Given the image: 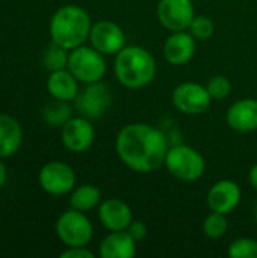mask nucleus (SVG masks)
<instances>
[{"label":"nucleus","mask_w":257,"mask_h":258,"mask_svg":"<svg viewBox=\"0 0 257 258\" xmlns=\"http://www.w3.org/2000/svg\"><path fill=\"white\" fill-rule=\"evenodd\" d=\"M168 141L162 130L147 122L124 125L115 139V150L120 160L132 171L150 174L165 163Z\"/></svg>","instance_id":"f257e3e1"},{"label":"nucleus","mask_w":257,"mask_h":258,"mask_svg":"<svg viewBox=\"0 0 257 258\" xmlns=\"http://www.w3.org/2000/svg\"><path fill=\"white\" fill-rule=\"evenodd\" d=\"M114 73L124 88L141 89L155 79L156 60L147 48L126 45L115 54Z\"/></svg>","instance_id":"f03ea898"},{"label":"nucleus","mask_w":257,"mask_h":258,"mask_svg":"<svg viewBox=\"0 0 257 258\" xmlns=\"http://www.w3.org/2000/svg\"><path fill=\"white\" fill-rule=\"evenodd\" d=\"M89 14L76 5H65L59 8L50 18V38L67 50L83 45L91 33Z\"/></svg>","instance_id":"7ed1b4c3"},{"label":"nucleus","mask_w":257,"mask_h":258,"mask_svg":"<svg viewBox=\"0 0 257 258\" xmlns=\"http://www.w3.org/2000/svg\"><path fill=\"white\" fill-rule=\"evenodd\" d=\"M164 166L167 171L180 181H197L206 171V162L203 156L189 145H174L168 148Z\"/></svg>","instance_id":"20e7f679"},{"label":"nucleus","mask_w":257,"mask_h":258,"mask_svg":"<svg viewBox=\"0 0 257 258\" xmlns=\"http://www.w3.org/2000/svg\"><path fill=\"white\" fill-rule=\"evenodd\" d=\"M67 68L80 83L86 85L100 82L106 74L105 54L95 50L92 45H79L71 50Z\"/></svg>","instance_id":"39448f33"},{"label":"nucleus","mask_w":257,"mask_h":258,"mask_svg":"<svg viewBox=\"0 0 257 258\" xmlns=\"http://www.w3.org/2000/svg\"><path fill=\"white\" fill-rule=\"evenodd\" d=\"M56 234L65 246H86L94 234V228L85 212L70 209L56 221Z\"/></svg>","instance_id":"423d86ee"},{"label":"nucleus","mask_w":257,"mask_h":258,"mask_svg":"<svg viewBox=\"0 0 257 258\" xmlns=\"http://www.w3.org/2000/svg\"><path fill=\"white\" fill-rule=\"evenodd\" d=\"M112 104V94L108 88L106 83L94 82V83H86L83 89L79 91L77 97L74 98V107L76 110L94 121L101 118L111 107Z\"/></svg>","instance_id":"0eeeda50"},{"label":"nucleus","mask_w":257,"mask_h":258,"mask_svg":"<svg viewBox=\"0 0 257 258\" xmlns=\"http://www.w3.org/2000/svg\"><path fill=\"white\" fill-rule=\"evenodd\" d=\"M173 104L185 115L204 113L212 103V97L206 86L195 82H183L173 89Z\"/></svg>","instance_id":"6e6552de"},{"label":"nucleus","mask_w":257,"mask_h":258,"mask_svg":"<svg viewBox=\"0 0 257 258\" xmlns=\"http://www.w3.org/2000/svg\"><path fill=\"white\" fill-rule=\"evenodd\" d=\"M38 183L48 195L62 197L74 189L76 174L74 169L64 162H48L41 168Z\"/></svg>","instance_id":"1a4fd4ad"},{"label":"nucleus","mask_w":257,"mask_h":258,"mask_svg":"<svg viewBox=\"0 0 257 258\" xmlns=\"http://www.w3.org/2000/svg\"><path fill=\"white\" fill-rule=\"evenodd\" d=\"M61 139L68 151L74 154H80L92 147L95 141V128L91 119L82 115L73 116L62 125Z\"/></svg>","instance_id":"9d476101"},{"label":"nucleus","mask_w":257,"mask_h":258,"mask_svg":"<svg viewBox=\"0 0 257 258\" xmlns=\"http://www.w3.org/2000/svg\"><path fill=\"white\" fill-rule=\"evenodd\" d=\"M156 14L167 30L179 32L188 30L195 17V8L192 0H159Z\"/></svg>","instance_id":"9b49d317"},{"label":"nucleus","mask_w":257,"mask_h":258,"mask_svg":"<svg viewBox=\"0 0 257 258\" xmlns=\"http://www.w3.org/2000/svg\"><path fill=\"white\" fill-rule=\"evenodd\" d=\"M89 41L91 45L103 54H117L123 47H126V35L123 29L111 20L94 23Z\"/></svg>","instance_id":"f8f14e48"},{"label":"nucleus","mask_w":257,"mask_h":258,"mask_svg":"<svg viewBox=\"0 0 257 258\" xmlns=\"http://www.w3.org/2000/svg\"><path fill=\"white\" fill-rule=\"evenodd\" d=\"M241 195L242 194L238 183L232 180H220L211 186L206 203L211 212L229 215L239 206Z\"/></svg>","instance_id":"ddd939ff"},{"label":"nucleus","mask_w":257,"mask_h":258,"mask_svg":"<svg viewBox=\"0 0 257 258\" xmlns=\"http://www.w3.org/2000/svg\"><path fill=\"white\" fill-rule=\"evenodd\" d=\"M197 39L191 35L189 30L171 32L164 44V56L168 63L174 67L186 65L195 54Z\"/></svg>","instance_id":"4468645a"},{"label":"nucleus","mask_w":257,"mask_h":258,"mask_svg":"<svg viewBox=\"0 0 257 258\" xmlns=\"http://www.w3.org/2000/svg\"><path fill=\"white\" fill-rule=\"evenodd\" d=\"M98 219L108 231H124L133 221L132 209L120 198H109L98 206Z\"/></svg>","instance_id":"2eb2a0df"},{"label":"nucleus","mask_w":257,"mask_h":258,"mask_svg":"<svg viewBox=\"0 0 257 258\" xmlns=\"http://www.w3.org/2000/svg\"><path fill=\"white\" fill-rule=\"evenodd\" d=\"M227 125L239 133L257 130V100L242 98L235 101L226 113Z\"/></svg>","instance_id":"dca6fc26"},{"label":"nucleus","mask_w":257,"mask_h":258,"mask_svg":"<svg viewBox=\"0 0 257 258\" xmlns=\"http://www.w3.org/2000/svg\"><path fill=\"white\" fill-rule=\"evenodd\" d=\"M135 239L124 231H109L100 243L101 258H132L136 254Z\"/></svg>","instance_id":"f3484780"},{"label":"nucleus","mask_w":257,"mask_h":258,"mask_svg":"<svg viewBox=\"0 0 257 258\" xmlns=\"http://www.w3.org/2000/svg\"><path fill=\"white\" fill-rule=\"evenodd\" d=\"M47 91L53 100L74 101L79 94V80L73 76L70 70L52 71L47 80Z\"/></svg>","instance_id":"a211bd4d"},{"label":"nucleus","mask_w":257,"mask_h":258,"mask_svg":"<svg viewBox=\"0 0 257 258\" xmlns=\"http://www.w3.org/2000/svg\"><path fill=\"white\" fill-rule=\"evenodd\" d=\"M23 142V130L20 122L6 115L0 113V159L14 156Z\"/></svg>","instance_id":"6ab92c4d"},{"label":"nucleus","mask_w":257,"mask_h":258,"mask_svg":"<svg viewBox=\"0 0 257 258\" xmlns=\"http://www.w3.org/2000/svg\"><path fill=\"white\" fill-rule=\"evenodd\" d=\"M101 192L94 184H82L71 190L70 207L79 212H89L100 206Z\"/></svg>","instance_id":"aec40b11"},{"label":"nucleus","mask_w":257,"mask_h":258,"mask_svg":"<svg viewBox=\"0 0 257 258\" xmlns=\"http://www.w3.org/2000/svg\"><path fill=\"white\" fill-rule=\"evenodd\" d=\"M70 118H73V107L68 101L55 100L44 106L42 109V119L50 127H62Z\"/></svg>","instance_id":"412c9836"},{"label":"nucleus","mask_w":257,"mask_h":258,"mask_svg":"<svg viewBox=\"0 0 257 258\" xmlns=\"http://www.w3.org/2000/svg\"><path fill=\"white\" fill-rule=\"evenodd\" d=\"M68 50L61 47L59 44L53 42L45 48V51L42 53V65L52 73V71H59V70H65L68 67Z\"/></svg>","instance_id":"4be33fe9"},{"label":"nucleus","mask_w":257,"mask_h":258,"mask_svg":"<svg viewBox=\"0 0 257 258\" xmlns=\"http://www.w3.org/2000/svg\"><path fill=\"white\" fill-rule=\"evenodd\" d=\"M229 230V221L226 215L218 212H211L203 221V233L209 239H221Z\"/></svg>","instance_id":"5701e85b"},{"label":"nucleus","mask_w":257,"mask_h":258,"mask_svg":"<svg viewBox=\"0 0 257 258\" xmlns=\"http://www.w3.org/2000/svg\"><path fill=\"white\" fill-rule=\"evenodd\" d=\"M227 255L232 258H257V240L241 237L230 243Z\"/></svg>","instance_id":"b1692460"},{"label":"nucleus","mask_w":257,"mask_h":258,"mask_svg":"<svg viewBox=\"0 0 257 258\" xmlns=\"http://www.w3.org/2000/svg\"><path fill=\"white\" fill-rule=\"evenodd\" d=\"M188 30L197 41H206L209 39L214 32H215V24L214 21L206 17V15H195L194 20L191 21Z\"/></svg>","instance_id":"393cba45"},{"label":"nucleus","mask_w":257,"mask_h":258,"mask_svg":"<svg viewBox=\"0 0 257 258\" xmlns=\"http://www.w3.org/2000/svg\"><path fill=\"white\" fill-rule=\"evenodd\" d=\"M212 100H224L232 94V82L226 76H215L206 85Z\"/></svg>","instance_id":"a878e982"},{"label":"nucleus","mask_w":257,"mask_h":258,"mask_svg":"<svg viewBox=\"0 0 257 258\" xmlns=\"http://www.w3.org/2000/svg\"><path fill=\"white\" fill-rule=\"evenodd\" d=\"M126 231L135 239V242H141V240L145 239L148 230H147V225L142 221H132V224L127 227Z\"/></svg>","instance_id":"bb28decb"},{"label":"nucleus","mask_w":257,"mask_h":258,"mask_svg":"<svg viewBox=\"0 0 257 258\" xmlns=\"http://www.w3.org/2000/svg\"><path fill=\"white\" fill-rule=\"evenodd\" d=\"M61 258H94V254L86 246H70L61 254Z\"/></svg>","instance_id":"cd10ccee"},{"label":"nucleus","mask_w":257,"mask_h":258,"mask_svg":"<svg viewBox=\"0 0 257 258\" xmlns=\"http://www.w3.org/2000/svg\"><path fill=\"white\" fill-rule=\"evenodd\" d=\"M248 181H250L251 187L257 192V163L251 166V169L248 172Z\"/></svg>","instance_id":"c85d7f7f"},{"label":"nucleus","mask_w":257,"mask_h":258,"mask_svg":"<svg viewBox=\"0 0 257 258\" xmlns=\"http://www.w3.org/2000/svg\"><path fill=\"white\" fill-rule=\"evenodd\" d=\"M6 183V166L0 162V190Z\"/></svg>","instance_id":"c756f323"},{"label":"nucleus","mask_w":257,"mask_h":258,"mask_svg":"<svg viewBox=\"0 0 257 258\" xmlns=\"http://www.w3.org/2000/svg\"><path fill=\"white\" fill-rule=\"evenodd\" d=\"M254 219H256V222H257V203H256V206H254Z\"/></svg>","instance_id":"7c9ffc66"}]
</instances>
